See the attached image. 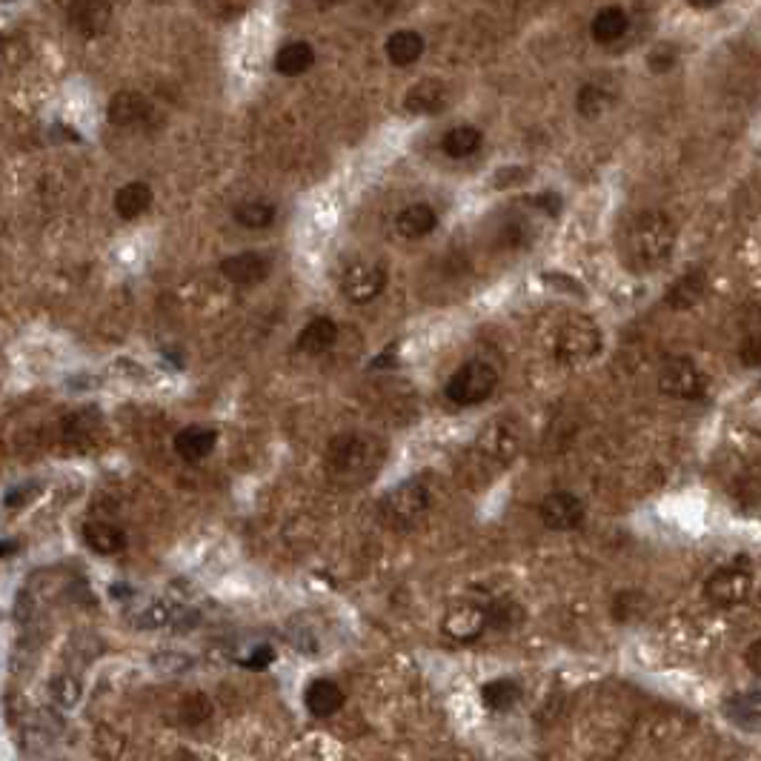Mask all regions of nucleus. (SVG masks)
Returning a JSON list of instances; mask_svg holds the SVG:
<instances>
[{
  "label": "nucleus",
  "instance_id": "nucleus-35",
  "mask_svg": "<svg viewBox=\"0 0 761 761\" xmlns=\"http://www.w3.org/2000/svg\"><path fill=\"white\" fill-rule=\"evenodd\" d=\"M272 661H275V650L269 644H261V647H255L249 653L247 659H241V667H247V670H267Z\"/></svg>",
  "mask_w": 761,
  "mask_h": 761
},
{
  "label": "nucleus",
  "instance_id": "nucleus-22",
  "mask_svg": "<svg viewBox=\"0 0 761 761\" xmlns=\"http://www.w3.org/2000/svg\"><path fill=\"white\" fill-rule=\"evenodd\" d=\"M149 206H152V189H149V184H144V181L124 184L115 192V212H118L124 221L141 218Z\"/></svg>",
  "mask_w": 761,
  "mask_h": 761
},
{
  "label": "nucleus",
  "instance_id": "nucleus-3",
  "mask_svg": "<svg viewBox=\"0 0 761 761\" xmlns=\"http://www.w3.org/2000/svg\"><path fill=\"white\" fill-rule=\"evenodd\" d=\"M498 387V370L487 361H467L464 367L450 375L444 395L458 407H478L484 404Z\"/></svg>",
  "mask_w": 761,
  "mask_h": 761
},
{
  "label": "nucleus",
  "instance_id": "nucleus-15",
  "mask_svg": "<svg viewBox=\"0 0 761 761\" xmlns=\"http://www.w3.org/2000/svg\"><path fill=\"white\" fill-rule=\"evenodd\" d=\"M344 690L341 684L332 679H312L304 690V704H307L309 716L315 719H330L341 707H344Z\"/></svg>",
  "mask_w": 761,
  "mask_h": 761
},
{
  "label": "nucleus",
  "instance_id": "nucleus-26",
  "mask_svg": "<svg viewBox=\"0 0 761 761\" xmlns=\"http://www.w3.org/2000/svg\"><path fill=\"white\" fill-rule=\"evenodd\" d=\"M421 52H424V38L412 29H401L387 41V58L395 66H412L421 58Z\"/></svg>",
  "mask_w": 761,
  "mask_h": 761
},
{
  "label": "nucleus",
  "instance_id": "nucleus-4",
  "mask_svg": "<svg viewBox=\"0 0 761 761\" xmlns=\"http://www.w3.org/2000/svg\"><path fill=\"white\" fill-rule=\"evenodd\" d=\"M430 510V490L421 481H404L398 484L392 493H387L378 504V513L384 518V524H390L395 530H410L415 527L424 513Z\"/></svg>",
  "mask_w": 761,
  "mask_h": 761
},
{
  "label": "nucleus",
  "instance_id": "nucleus-37",
  "mask_svg": "<svg viewBox=\"0 0 761 761\" xmlns=\"http://www.w3.org/2000/svg\"><path fill=\"white\" fill-rule=\"evenodd\" d=\"M533 206H538L544 215H553L556 218L558 212H561V198H558L556 192H541V195H535Z\"/></svg>",
  "mask_w": 761,
  "mask_h": 761
},
{
  "label": "nucleus",
  "instance_id": "nucleus-13",
  "mask_svg": "<svg viewBox=\"0 0 761 761\" xmlns=\"http://www.w3.org/2000/svg\"><path fill=\"white\" fill-rule=\"evenodd\" d=\"M269 272H272V264L261 252H238L221 261V275L238 287H258L267 281Z\"/></svg>",
  "mask_w": 761,
  "mask_h": 761
},
{
  "label": "nucleus",
  "instance_id": "nucleus-42",
  "mask_svg": "<svg viewBox=\"0 0 761 761\" xmlns=\"http://www.w3.org/2000/svg\"><path fill=\"white\" fill-rule=\"evenodd\" d=\"M18 550V544H12V541H3V547H0V553H3V558H9L12 553Z\"/></svg>",
  "mask_w": 761,
  "mask_h": 761
},
{
  "label": "nucleus",
  "instance_id": "nucleus-38",
  "mask_svg": "<svg viewBox=\"0 0 761 761\" xmlns=\"http://www.w3.org/2000/svg\"><path fill=\"white\" fill-rule=\"evenodd\" d=\"M212 3H215L221 18H235V15H241L247 9L249 0H212Z\"/></svg>",
  "mask_w": 761,
  "mask_h": 761
},
{
  "label": "nucleus",
  "instance_id": "nucleus-33",
  "mask_svg": "<svg viewBox=\"0 0 761 761\" xmlns=\"http://www.w3.org/2000/svg\"><path fill=\"white\" fill-rule=\"evenodd\" d=\"M209 719V701L201 693H192L189 699L181 704V721L184 724H201Z\"/></svg>",
  "mask_w": 761,
  "mask_h": 761
},
{
  "label": "nucleus",
  "instance_id": "nucleus-20",
  "mask_svg": "<svg viewBox=\"0 0 761 761\" xmlns=\"http://www.w3.org/2000/svg\"><path fill=\"white\" fill-rule=\"evenodd\" d=\"M707 292V272L704 269H690L667 292V304L673 309H690L699 304Z\"/></svg>",
  "mask_w": 761,
  "mask_h": 761
},
{
  "label": "nucleus",
  "instance_id": "nucleus-6",
  "mask_svg": "<svg viewBox=\"0 0 761 761\" xmlns=\"http://www.w3.org/2000/svg\"><path fill=\"white\" fill-rule=\"evenodd\" d=\"M338 287L352 304H370L387 287V269L381 267L378 261H372V258L355 255V258H347L341 264Z\"/></svg>",
  "mask_w": 761,
  "mask_h": 761
},
{
  "label": "nucleus",
  "instance_id": "nucleus-17",
  "mask_svg": "<svg viewBox=\"0 0 761 761\" xmlns=\"http://www.w3.org/2000/svg\"><path fill=\"white\" fill-rule=\"evenodd\" d=\"M450 103V92L441 81H421L407 89L404 98V109L412 115H438L441 109H447Z\"/></svg>",
  "mask_w": 761,
  "mask_h": 761
},
{
  "label": "nucleus",
  "instance_id": "nucleus-18",
  "mask_svg": "<svg viewBox=\"0 0 761 761\" xmlns=\"http://www.w3.org/2000/svg\"><path fill=\"white\" fill-rule=\"evenodd\" d=\"M338 324L327 318V315H321V318H312L307 327L301 330L298 335V341H295V350L307 352V355H321V352H327L335 347V341H338Z\"/></svg>",
  "mask_w": 761,
  "mask_h": 761
},
{
  "label": "nucleus",
  "instance_id": "nucleus-14",
  "mask_svg": "<svg viewBox=\"0 0 761 761\" xmlns=\"http://www.w3.org/2000/svg\"><path fill=\"white\" fill-rule=\"evenodd\" d=\"M215 444H218V432L212 427H201V424H192V427H184V430L175 435V453L186 464H201L209 455L215 453Z\"/></svg>",
  "mask_w": 761,
  "mask_h": 761
},
{
  "label": "nucleus",
  "instance_id": "nucleus-32",
  "mask_svg": "<svg viewBox=\"0 0 761 761\" xmlns=\"http://www.w3.org/2000/svg\"><path fill=\"white\" fill-rule=\"evenodd\" d=\"M52 696L61 707H75L81 701V684L78 679H69V676H61V679L52 684Z\"/></svg>",
  "mask_w": 761,
  "mask_h": 761
},
{
  "label": "nucleus",
  "instance_id": "nucleus-40",
  "mask_svg": "<svg viewBox=\"0 0 761 761\" xmlns=\"http://www.w3.org/2000/svg\"><path fill=\"white\" fill-rule=\"evenodd\" d=\"M395 350H398V344L387 347V350H384V355H378V358H375V361L370 364L372 370H378V367H395V361H398V352Z\"/></svg>",
  "mask_w": 761,
  "mask_h": 761
},
{
  "label": "nucleus",
  "instance_id": "nucleus-12",
  "mask_svg": "<svg viewBox=\"0 0 761 761\" xmlns=\"http://www.w3.org/2000/svg\"><path fill=\"white\" fill-rule=\"evenodd\" d=\"M109 21H112V3L109 0H69L66 23L83 38L103 35L109 29Z\"/></svg>",
  "mask_w": 761,
  "mask_h": 761
},
{
  "label": "nucleus",
  "instance_id": "nucleus-23",
  "mask_svg": "<svg viewBox=\"0 0 761 761\" xmlns=\"http://www.w3.org/2000/svg\"><path fill=\"white\" fill-rule=\"evenodd\" d=\"M126 618L138 630H158V627H166V624L175 621V607L164 598H149L144 604H135Z\"/></svg>",
  "mask_w": 761,
  "mask_h": 761
},
{
  "label": "nucleus",
  "instance_id": "nucleus-41",
  "mask_svg": "<svg viewBox=\"0 0 761 761\" xmlns=\"http://www.w3.org/2000/svg\"><path fill=\"white\" fill-rule=\"evenodd\" d=\"M690 6H696V9H713V6H719L721 0H687Z\"/></svg>",
  "mask_w": 761,
  "mask_h": 761
},
{
  "label": "nucleus",
  "instance_id": "nucleus-39",
  "mask_svg": "<svg viewBox=\"0 0 761 761\" xmlns=\"http://www.w3.org/2000/svg\"><path fill=\"white\" fill-rule=\"evenodd\" d=\"M744 659H747V667H750L756 676H761V638H756V641L747 647V656H744Z\"/></svg>",
  "mask_w": 761,
  "mask_h": 761
},
{
  "label": "nucleus",
  "instance_id": "nucleus-10",
  "mask_svg": "<svg viewBox=\"0 0 761 761\" xmlns=\"http://www.w3.org/2000/svg\"><path fill=\"white\" fill-rule=\"evenodd\" d=\"M490 627V616H487V604H473V601H461L453 604L444 618H441V630L444 636L453 638L458 644H473L475 638H481V633Z\"/></svg>",
  "mask_w": 761,
  "mask_h": 761
},
{
  "label": "nucleus",
  "instance_id": "nucleus-28",
  "mask_svg": "<svg viewBox=\"0 0 761 761\" xmlns=\"http://www.w3.org/2000/svg\"><path fill=\"white\" fill-rule=\"evenodd\" d=\"M481 701L495 710V713H507V710H513L515 704L521 701V687H518V681L513 679H495L487 681L484 687H481Z\"/></svg>",
  "mask_w": 761,
  "mask_h": 761
},
{
  "label": "nucleus",
  "instance_id": "nucleus-34",
  "mask_svg": "<svg viewBox=\"0 0 761 761\" xmlns=\"http://www.w3.org/2000/svg\"><path fill=\"white\" fill-rule=\"evenodd\" d=\"M676 63V49L670 43H659L653 52H650V69L653 72H670Z\"/></svg>",
  "mask_w": 761,
  "mask_h": 761
},
{
  "label": "nucleus",
  "instance_id": "nucleus-8",
  "mask_svg": "<svg viewBox=\"0 0 761 761\" xmlns=\"http://www.w3.org/2000/svg\"><path fill=\"white\" fill-rule=\"evenodd\" d=\"M521 441H524V435H521V424L510 418V415H495L490 418L481 432H478V438H475V444H478V450L487 455L490 461L495 464H510L515 455L521 453Z\"/></svg>",
  "mask_w": 761,
  "mask_h": 761
},
{
  "label": "nucleus",
  "instance_id": "nucleus-36",
  "mask_svg": "<svg viewBox=\"0 0 761 761\" xmlns=\"http://www.w3.org/2000/svg\"><path fill=\"white\" fill-rule=\"evenodd\" d=\"M530 172L521 169V166H507V169H498L495 172V186H515L518 181H524Z\"/></svg>",
  "mask_w": 761,
  "mask_h": 761
},
{
  "label": "nucleus",
  "instance_id": "nucleus-43",
  "mask_svg": "<svg viewBox=\"0 0 761 761\" xmlns=\"http://www.w3.org/2000/svg\"><path fill=\"white\" fill-rule=\"evenodd\" d=\"M318 6H335V3H341V0H315Z\"/></svg>",
  "mask_w": 761,
  "mask_h": 761
},
{
  "label": "nucleus",
  "instance_id": "nucleus-11",
  "mask_svg": "<svg viewBox=\"0 0 761 761\" xmlns=\"http://www.w3.org/2000/svg\"><path fill=\"white\" fill-rule=\"evenodd\" d=\"M538 518L547 530L567 533L576 530L584 521V501L573 493H550L538 504Z\"/></svg>",
  "mask_w": 761,
  "mask_h": 761
},
{
  "label": "nucleus",
  "instance_id": "nucleus-19",
  "mask_svg": "<svg viewBox=\"0 0 761 761\" xmlns=\"http://www.w3.org/2000/svg\"><path fill=\"white\" fill-rule=\"evenodd\" d=\"M435 227H438V212H435L430 204L404 206V209L398 212V218H395L398 235H404V238H410V241L427 238Z\"/></svg>",
  "mask_w": 761,
  "mask_h": 761
},
{
  "label": "nucleus",
  "instance_id": "nucleus-7",
  "mask_svg": "<svg viewBox=\"0 0 761 761\" xmlns=\"http://www.w3.org/2000/svg\"><path fill=\"white\" fill-rule=\"evenodd\" d=\"M659 390L670 398L681 401H699L707 392V378L699 370V364L693 358L673 355L661 364L659 370Z\"/></svg>",
  "mask_w": 761,
  "mask_h": 761
},
{
  "label": "nucleus",
  "instance_id": "nucleus-5",
  "mask_svg": "<svg viewBox=\"0 0 761 761\" xmlns=\"http://www.w3.org/2000/svg\"><path fill=\"white\" fill-rule=\"evenodd\" d=\"M598 352H601V330L596 327V321L578 315V318H570L567 324H561L556 344H553V355H556L558 364L578 367V364H587L590 358H596Z\"/></svg>",
  "mask_w": 761,
  "mask_h": 761
},
{
  "label": "nucleus",
  "instance_id": "nucleus-24",
  "mask_svg": "<svg viewBox=\"0 0 761 761\" xmlns=\"http://www.w3.org/2000/svg\"><path fill=\"white\" fill-rule=\"evenodd\" d=\"M315 63V52L307 41H292L287 46L278 49L275 55V69L284 75V78H295V75H304L307 69H312Z\"/></svg>",
  "mask_w": 761,
  "mask_h": 761
},
{
  "label": "nucleus",
  "instance_id": "nucleus-1",
  "mask_svg": "<svg viewBox=\"0 0 761 761\" xmlns=\"http://www.w3.org/2000/svg\"><path fill=\"white\" fill-rule=\"evenodd\" d=\"M676 249V224L664 212H641L624 235V258L633 272H656Z\"/></svg>",
  "mask_w": 761,
  "mask_h": 761
},
{
  "label": "nucleus",
  "instance_id": "nucleus-29",
  "mask_svg": "<svg viewBox=\"0 0 761 761\" xmlns=\"http://www.w3.org/2000/svg\"><path fill=\"white\" fill-rule=\"evenodd\" d=\"M627 15H624V9H618V6H607V9H601L596 18H593V38L598 43H616L621 41L624 35H627Z\"/></svg>",
  "mask_w": 761,
  "mask_h": 761
},
{
  "label": "nucleus",
  "instance_id": "nucleus-21",
  "mask_svg": "<svg viewBox=\"0 0 761 761\" xmlns=\"http://www.w3.org/2000/svg\"><path fill=\"white\" fill-rule=\"evenodd\" d=\"M83 541L101 556H115L126 547V533L109 521H89L83 527Z\"/></svg>",
  "mask_w": 761,
  "mask_h": 761
},
{
  "label": "nucleus",
  "instance_id": "nucleus-27",
  "mask_svg": "<svg viewBox=\"0 0 761 761\" xmlns=\"http://www.w3.org/2000/svg\"><path fill=\"white\" fill-rule=\"evenodd\" d=\"M481 132L475 129V126H453L444 138H441V149H444V155H450L455 161H461V158H470L475 155L478 149H481Z\"/></svg>",
  "mask_w": 761,
  "mask_h": 761
},
{
  "label": "nucleus",
  "instance_id": "nucleus-25",
  "mask_svg": "<svg viewBox=\"0 0 761 761\" xmlns=\"http://www.w3.org/2000/svg\"><path fill=\"white\" fill-rule=\"evenodd\" d=\"M275 215H278L275 204H269V201H264V198L244 201V204L235 206V212H232L235 224L244 229H252V232L272 227V224H275Z\"/></svg>",
  "mask_w": 761,
  "mask_h": 761
},
{
  "label": "nucleus",
  "instance_id": "nucleus-2",
  "mask_svg": "<svg viewBox=\"0 0 761 761\" xmlns=\"http://www.w3.org/2000/svg\"><path fill=\"white\" fill-rule=\"evenodd\" d=\"M384 461V447L378 438L361 432L335 435L327 447V473L341 487H358L378 473Z\"/></svg>",
  "mask_w": 761,
  "mask_h": 761
},
{
  "label": "nucleus",
  "instance_id": "nucleus-31",
  "mask_svg": "<svg viewBox=\"0 0 761 761\" xmlns=\"http://www.w3.org/2000/svg\"><path fill=\"white\" fill-rule=\"evenodd\" d=\"M487 616H490V627L495 630H513L515 624L524 618L521 607L515 604L513 598H498L493 604H487Z\"/></svg>",
  "mask_w": 761,
  "mask_h": 761
},
{
  "label": "nucleus",
  "instance_id": "nucleus-30",
  "mask_svg": "<svg viewBox=\"0 0 761 761\" xmlns=\"http://www.w3.org/2000/svg\"><path fill=\"white\" fill-rule=\"evenodd\" d=\"M610 106H613V95L607 89L596 86V83H587V86L578 89L576 109L584 118H601Z\"/></svg>",
  "mask_w": 761,
  "mask_h": 761
},
{
  "label": "nucleus",
  "instance_id": "nucleus-9",
  "mask_svg": "<svg viewBox=\"0 0 761 761\" xmlns=\"http://www.w3.org/2000/svg\"><path fill=\"white\" fill-rule=\"evenodd\" d=\"M750 590H753V576L744 564H724L704 584L707 598L724 610L744 604L750 598Z\"/></svg>",
  "mask_w": 761,
  "mask_h": 761
},
{
  "label": "nucleus",
  "instance_id": "nucleus-16",
  "mask_svg": "<svg viewBox=\"0 0 761 761\" xmlns=\"http://www.w3.org/2000/svg\"><path fill=\"white\" fill-rule=\"evenodd\" d=\"M106 115H109V124L121 126V129H129V126H141L149 121L152 115V106L146 101L141 92H118L109 106H106Z\"/></svg>",
  "mask_w": 761,
  "mask_h": 761
}]
</instances>
